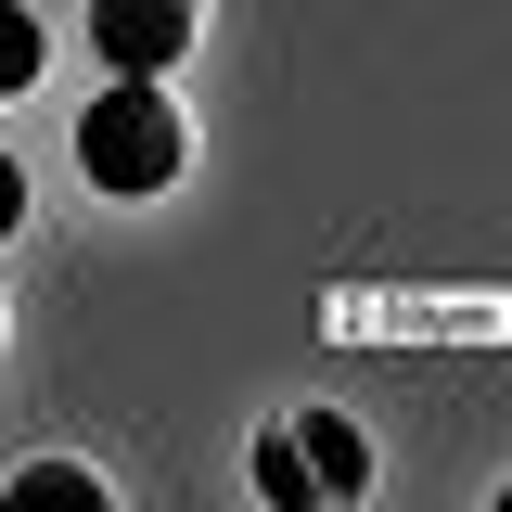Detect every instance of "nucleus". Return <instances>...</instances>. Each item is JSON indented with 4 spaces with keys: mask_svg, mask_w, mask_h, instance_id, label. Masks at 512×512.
<instances>
[{
    "mask_svg": "<svg viewBox=\"0 0 512 512\" xmlns=\"http://www.w3.org/2000/svg\"><path fill=\"white\" fill-rule=\"evenodd\" d=\"M77 167H90L103 192H128V205L180 180V167H192V128H180V103H167V77H116V90L77 116Z\"/></svg>",
    "mask_w": 512,
    "mask_h": 512,
    "instance_id": "1",
    "label": "nucleus"
},
{
    "mask_svg": "<svg viewBox=\"0 0 512 512\" xmlns=\"http://www.w3.org/2000/svg\"><path fill=\"white\" fill-rule=\"evenodd\" d=\"M90 52L116 77H167L192 52V0H90Z\"/></svg>",
    "mask_w": 512,
    "mask_h": 512,
    "instance_id": "2",
    "label": "nucleus"
},
{
    "mask_svg": "<svg viewBox=\"0 0 512 512\" xmlns=\"http://www.w3.org/2000/svg\"><path fill=\"white\" fill-rule=\"evenodd\" d=\"M0 512H116V487H103L90 461H13Z\"/></svg>",
    "mask_w": 512,
    "mask_h": 512,
    "instance_id": "3",
    "label": "nucleus"
},
{
    "mask_svg": "<svg viewBox=\"0 0 512 512\" xmlns=\"http://www.w3.org/2000/svg\"><path fill=\"white\" fill-rule=\"evenodd\" d=\"M295 436H308V474H320V500H372V436H359V423L308 410Z\"/></svg>",
    "mask_w": 512,
    "mask_h": 512,
    "instance_id": "4",
    "label": "nucleus"
},
{
    "mask_svg": "<svg viewBox=\"0 0 512 512\" xmlns=\"http://www.w3.org/2000/svg\"><path fill=\"white\" fill-rule=\"evenodd\" d=\"M256 500L269 512H333L320 474H308V436H256Z\"/></svg>",
    "mask_w": 512,
    "mask_h": 512,
    "instance_id": "5",
    "label": "nucleus"
},
{
    "mask_svg": "<svg viewBox=\"0 0 512 512\" xmlns=\"http://www.w3.org/2000/svg\"><path fill=\"white\" fill-rule=\"evenodd\" d=\"M39 64H52L39 13H26V0H0V103H13V90H39Z\"/></svg>",
    "mask_w": 512,
    "mask_h": 512,
    "instance_id": "6",
    "label": "nucleus"
},
{
    "mask_svg": "<svg viewBox=\"0 0 512 512\" xmlns=\"http://www.w3.org/2000/svg\"><path fill=\"white\" fill-rule=\"evenodd\" d=\"M13 231H26V167L0 154V244H13Z\"/></svg>",
    "mask_w": 512,
    "mask_h": 512,
    "instance_id": "7",
    "label": "nucleus"
},
{
    "mask_svg": "<svg viewBox=\"0 0 512 512\" xmlns=\"http://www.w3.org/2000/svg\"><path fill=\"white\" fill-rule=\"evenodd\" d=\"M500 512H512V487H500Z\"/></svg>",
    "mask_w": 512,
    "mask_h": 512,
    "instance_id": "8",
    "label": "nucleus"
}]
</instances>
